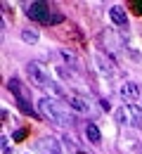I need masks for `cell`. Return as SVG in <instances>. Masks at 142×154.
I'll return each instance as SVG.
<instances>
[{"instance_id":"6da1fadb","label":"cell","mask_w":142,"mask_h":154,"mask_svg":"<svg viewBox=\"0 0 142 154\" xmlns=\"http://www.w3.org/2000/svg\"><path fill=\"white\" fill-rule=\"evenodd\" d=\"M38 112H41L47 121H52L55 126H62V128H66V126L74 123V119L66 114L59 107V102L52 100V97H41V100H38Z\"/></svg>"},{"instance_id":"7a4b0ae2","label":"cell","mask_w":142,"mask_h":154,"mask_svg":"<svg viewBox=\"0 0 142 154\" xmlns=\"http://www.w3.org/2000/svg\"><path fill=\"white\" fill-rule=\"evenodd\" d=\"M26 74L31 76L33 85H38V88H43V90H47V93H52V95H57V97H64V90L57 85V81H52V76L43 69L38 62H29L26 64Z\"/></svg>"},{"instance_id":"3957f363","label":"cell","mask_w":142,"mask_h":154,"mask_svg":"<svg viewBox=\"0 0 142 154\" xmlns=\"http://www.w3.org/2000/svg\"><path fill=\"white\" fill-rule=\"evenodd\" d=\"M24 12L26 17L36 24H52V21H59L62 17H52L50 12V5L45 0H33V2H24Z\"/></svg>"},{"instance_id":"277c9868","label":"cell","mask_w":142,"mask_h":154,"mask_svg":"<svg viewBox=\"0 0 142 154\" xmlns=\"http://www.w3.org/2000/svg\"><path fill=\"white\" fill-rule=\"evenodd\" d=\"M116 121H119L121 126L140 128L142 126V107H137V104H123L121 109L116 112Z\"/></svg>"},{"instance_id":"5b68a950","label":"cell","mask_w":142,"mask_h":154,"mask_svg":"<svg viewBox=\"0 0 142 154\" xmlns=\"http://www.w3.org/2000/svg\"><path fill=\"white\" fill-rule=\"evenodd\" d=\"M100 40H102V45H104V50H107L111 57L119 55V52L123 50V38L119 36V33H114V31H102Z\"/></svg>"},{"instance_id":"8992f818","label":"cell","mask_w":142,"mask_h":154,"mask_svg":"<svg viewBox=\"0 0 142 154\" xmlns=\"http://www.w3.org/2000/svg\"><path fill=\"white\" fill-rule=\"evenodd\" d=\"M36 149H38V154H62V145H59L57 137L43 135L41 140H38V145H36Z\"/></svg>"},{"instance_id":"52a82bcc","label":"cell","mask_w":142,"mask_h":154,"mask_svg":"<svg viewBox=\"0 0 142 154\" xmlns=\"http://www.w3.org/2000/svg\"><path fill=\"white\" fill-rule=\"evenodd\" d=\"M121 97L125 100V104H135L140 100V85L135 81H125L121 85Z\"/></svg>"},{"instance_id":"ba28073f","label":"cell","mask_w":142,"mask_h":154,"mask_svg":"<svg viewBox=\"0 0 142 154\" xmlns=\"http://www.w3.org/2000/svg\"><path fill=\"white\" fill-rule=\"evenodd\" d=\"M109 19H111V24H116L119 29H128V14H125L123 5H114L109 10Z\"/></svg>"},{"instance_id":"9c48e42d","label":"cell","mask_w":142,"mask_h":154,"mask_svg":"<svg viewBox=\"0 0 142 154\" xmlns=\"http://www.w3.org/2000/svg\"><path fill=\"white\" fill-rule=\"evenodd\" d=\"M95 62H97V69H100L104 76H114V64H111V59L104 57V55H95Z\"/></svg>"},{"instance_id":"30bf717a","label":"cell","mask_w":142,"mask_h":154,"mask_svg":"<svg viewBox=\"0 0 142 154\" xmlns=\"http://www.w3.org/2000/svg\"><path fill=\"white\" fill-rule=\"evenodd\" d=\"M66 102H69V107H74L76 112H90V102L88 100H83V97H78V95H71V97H66Z\"/></svg>"},{"instance_id":"8fae6325","label":"cell","mask_w":142,"mask_h":154,"mask_svg":"<svg viewBox=\"0 0 142 154\" xmlns=\"http://www.w3.org/2000/svg\"><path fill=\"white\" fill-rule=\"evenodd\" d=\"M85 137L92 142V145H100L102 142V135H100V128L95 123H85Z\"/></svg>"},{"instance_id":"7c38bea8","label":"cell","mask_w":142,"mask_h":154,"mask_svg":"<svg viewBox=\"0 0 142 154\" xmlns=\"http://www.w3.org/2000/svg\"><path fill=\"white\" fill-rule=\"evenodd\" d=\"M59 55L64 57V62H66L69 66H74V69H81V64H78V57H76L74 52H69V50H59Z\"/></svg>"},{"instance_id":"4fadbf2b","label":"cell","mask_w":142,"mask_h":154,"mask_svg":"<svg viewBox=\"0 0 142 154\" xmlns=\"http://www.w3.org/2000/svg\"><path fill=\"white\" fill-rule=\"evenodd\" d=\"M21 40H24V43H31V45H33V43H38V31L24 29V31H21Z\"/></svg>"},{"instance_id":"5bb4252c","label":"cell","mask_w":142,"mask_h":154,"mask_svg":"<svg viewBox=\"0 0 142 154\" xmlns=\"http://www.w3.org/2000/svg\"><path fill=\"white\" fill-rule=\"evenodd\" d=\"M26 133H29L26 128H19V131H14V135H12V137H14V142H21V140L26 137Z\"/></svg>"},{"instance_id":"9a60e30c","label":"cell","mask_w":142,"mask_h":154,"mask_svg":"<svg viewBox=\"0 0 142 154\" xmlns=\"http://www.w3.org/2000/svg\"><path fill=\"white\" fill-rule=\"evenodd\" d=\"M2 154H12L10 152V140H7V137H2Z\"/></svg>"},{"instance_id":"2e32d148","label":"cell","mask_w":142,"mask_h":154,"mask_svg":"<svg viewBox=\"0 0 142 154\" xmlns=\"http://www.w3.org/2000/svg\"><path fill=\"white\" fill-rule=\"evenodd\" d=\"M133 10H135L137 14H142V0H133Z\"/></svg>"}]
</instances>
